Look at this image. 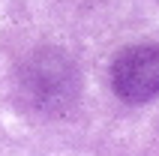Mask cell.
<instances>
[{
    "instance_id": "1",
    "label": "cell",
    "mask_w": 159,
    "mask_h": 156,
    "mask_svg": "<svg viewBox=\"0 0 159 156\" xmlns=\"http://www.w3.org/2000/svg\"><path fill=\"white\" fill-rule=\"evenodd\" d=\"M78 78L75 66L57 48L36 51L21 69V96L42 114H63L66 105L75 102Z\"/></svg>"
},
{
    "instance_id": "2",
    "label": "cell",
    "mask_w": 159,
    "mask_h": 156,
    "mask_svg": "<svg viewBox=\"0 0 159 156\" xmlns=\"http://www.w3.org/2000/svg\"><path fill=\"white\" fill-rule=\"evenodd\" d=\"M111 87L123 102H150L159 96V48H123L111 63Z\"/></svg>"
}]
</instances>
